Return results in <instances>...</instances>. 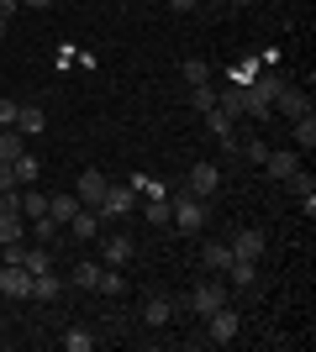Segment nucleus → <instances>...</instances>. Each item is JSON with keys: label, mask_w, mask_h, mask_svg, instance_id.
Here are the masks:
<instances>
[{"label": "nucleus", "mask_w": 316, "mask_h": 352, "mask_svg": "<svg viewBox=\"0 0 316 352\" xmlns=\"http://www.w3.org/2000/svg\"><path fill=\"white\" fill-rule=\"evenodd\" d=\"M132 184H137V179H132ZM137 190L148 195V206H143V216H148L153 226H169V210H174V200H164V195H158V190H148V184H137Z\"/></svg>", "instance_id": "nucleus-15"}, {"label": "nucleus", "mask_w": 316, "mask_h": 352, "mask_svg": "<svg viewBox=\"0 0 316 352\" xmlns=\"http://www.w3.org/2000/svg\"><path fill=\"white\" fill-rule=\"evenodd\" d=\"M105 190H111V179L101 174V168H85V174H79V184H74V195H79V206H101L105 200Z\"/></svg>", "instance_id": "nucleus-7"}, {"label": "nucleus", "mask_w": 316, "mask_h": 352, "mask_svg": "<svg viewBox=\"0 0 316 352\" xmlns=\"http://www.w3.org/2000/svg\"><path fill=\"white\" fill-rule=\"evenodd\" d=\"M295 168H301V153H290V147H285V153H264V174L280 179V184H285Z\"/></svg>", "instance_id": "nucleus-12"}, {"label": "nucleus", "mask_w": 316, "mask_h": 352, "mask_svg": "<svg viewBox=\"0 0 316 352\" xmlns=\"http://www.w3.org/2000/svg\"><path fill=\"white\" fill-rule=\"evenodd\" d=\"M206 200H196V195H180V206L169 210V221H174V226H180V232H200V226H206Z\"/></svg>", "instance_id": "nucleus-6"}, {"label": "nucleus", "mask_w": 316, "mask_h": 352, "mask_svg": "<svg viewBox=\"0 0 316 352\" xmlns=\"http://www.w3.org/2000/svg\"><path fill=\"white\" fill-rule=\"evenodd\" d=\"M74 210H79V195H53V200H48L53 226H69V221H74Z\"/></svg>", "instance_id": "nucleus-21"}, {"label": "nucleus", "mask_w": 316, "mask_h": 352, "mask_svg": "<svg viewBox=\"0 0 316 352\" xmlns=\"http://www.w3.org/2000/svg\"><path fill=\"white\" fill-rule=\"evenodd\" d=\"M27 153V137L16 132V126H0V163H16Z\"/></svg>", "instance_id": "nucleus-22"}, {"label": "nucleus", "mask_w": 316, "mask_h": 352, "mask_svg": "<svg viewBox=\"0 0 316 352\" xmlns=\"http://www.w3.org/2000/svg\"><path fill=\"white\" fill-rule=\"evenodd\" d=\"M0 294H11V300H32V274L21 263H6V268H0Z\"/></svg>", "instance_id": "nucleus-8"}, {"label": "nucleus", "mask_w": 316, "mask_h": 352, "mask_svg": "<svg viewBox=\"0 0 316 352\" xmlns=\"http://www.w3.org/2000/svg\"><path fill=\"white\" fill-rule=\"evenodd\" d=\"M222 279H227V289L248 294V289H258V263H253V258H232V268H227Z\"/></svg>", "instance_id": "nucleus-9"}, {"label": "nucleus", "mask_w": 316, "mask_h": 352, "mask_svg": "<svg viewBox=\"0 0 316 352\" xmlns=\"http://www.w3.org/2000/svg\"><path fill=\"white\" fill-rule=\"evenodd\" d=\"M95 279H101V263H79L74 268V284H79V289H95Z\"/></svg>", "instance_id": "nucleus-32"}, {"label": "nucleus", "mask_w": 316, "mask_h": 352, "mask_svg": "<svg viewBox=\"0 0 316 352\" xmlns=\"http://www.w3.org/2000/svg\"><path fill=\"white\" fill-rule=\"evenodd\" d=\"M180 74H185V85H211V63L206 58H185Z\"/></svg>", "instance_id": "nucleus-28"}, {"label": "nucleus", "mask_w": 316, "mask_h": 352, "mask_svg": "<svg viewBox=\"0 0 316 352\" xmlns=\"http://www.w3.org/2000/svg\"><path fill=\"white\" fill-rule=\"evenodd\" d=\"M274 111L295 121V116H301V111H311V95H301V89H295V85H285V89H280V95H274Z\"/></svg>", "instance_id": "nucleus-13"}, {"label": "nucleus", "mask_w": 316, "mask_h": 352, "mask_svg": "<svg viewBox=\"0 0 316 352\" xmlns=\"http://www.w3.org/2000/svg\"><path fill=\"white\" fill-rule=\"evenodd\" d=\"M290 132H295V147L311 153V147H316V116H311V111H301V116L290 121Z\"/></svg>", "instance_id": "nucleus-23"}, {"label": "nucleus", "mask_w": 316, "mask_h": 352, "mask_svg": "<svg viewBox=\"0 0 316 352\" xmlns=\"http://www.w3.org/2000/svg\"><path fill=\"white\" fill-rule=\"evenodd\" d=\"M21 216H27V221L48 216V195L37 190V184H27V190H21Z\"/></svg>", "instance_id": "nucleus-24"}, {"label": "nucleus", "mask_w": 316, "mask_h": 352, "mask_svg": "<svg viewBox=\"0 0 316 352\" xmlns=\"http://www.w3.org/2000/svg\"><path fill=\"white\" fill-rule=\"evenodd\" d=\"M132 210H137V184H111L105 200L95 206V216L101 221H121V216H132Z\"/></svg>", "instance_id": "nucleus-3"}, {"label": "nucleus", "mask_w": 316, "mask_h": 352, "mask_svg": "<svg viewBox=\"0 0 316 352\" xmlns=\"http://www.w3.org/2000/svg\"><path fill=\"white\" fill-rule=\"evenodd\" d=\"M95 289H101V294H127V284H121V274H116V268H101Z\"/></svg>", "instance_id": "nucleus-31"}, {"label": "nucleus", "mask_w": 316, "mask_h": 352, "mask_svg": "<svg viewBox=\"0 0 316 352\" xmlns=\"http://www.w3.org/2000/svg\"><path fill=\"white\" fill-rule=\"evenodd\" d=\"M101 258H105V268H121L127 258H132V236H105V242H101Z\"/></svg>", "instance_id": "nucleus-19"}, {"label": "nucleus", "mask_w": 316, "mask_h": 352, "mask_svg": "<svg viewBox=\"0 0 316 352\" xmlns=\"http://www.w3.org/2000/svg\"><path fill=\"white\" fill-rule=\"evenodd\" d=\"M227 248H232V258H253V263H258V258H264V232H258V226H242Z\"/></svg>", "instance_id": "nucleus-11"}, {"label": "nucleus", "mask_w": 316, "mask_h": 352, "mask_svg": "<svg viewBox=\"0 0 316 352\" xmlns=\"http://www.w3.org/2000/svg\"><path fill=\"white\" fill-rule=\"evenodd\" d=\"M6 32H11V21H6V16H0V43H6Z\"/></svg>", "instance_id": "nucleus-36"}, {"label": "nucleus", "mask_w": 316, "mask_h": 352, "mask_svg": "<svg viewBox=\"0 0 316 352\" xmlns=\"http://www.w3.org/2000/svg\"><path fill=\"white\" fill-rule=\"evenodd\" d=\"M11 174H16V184H21V190H27V184H37V174H43V163L32 158V153H21V158L11 163Z\"/></svg>", "instance_id": "nucleus-25"}, {"label": "nucleus", "mask_w": 316, "mask_h": 352, "mask_svg": "<svg viewBox=\"0 0 316 352\" xmlns=\"http://www.w3.org/2000/svg\"><path fill=\"white\" fill-rule=\"evenodd\" d=\"M164 6H169V11H196L200 0H164Z\"/></svg>", "instance_id": "nucleus-34"}, {"label": "nucleus", "mask_w": 316, "mask_h": 352, "mask_svg": "<svg viewBox=\"0 0 316 352\" xmlns=\"http://www.w3.org/2000/svg\"><path fill=\"white\" fill-rule=\"evenodd\" d=\"M216 190H222V168H216V163H196V168L185 174V195H196V200H211Z\"/></svg>", "instance_id": "nucleus-4"}, {"label": "nucleus", "mask_w": 316, "mask_h": 352, "mask_svg": "<svg viewBox=\"0 0 316 352\" xmlns=\"http://www.w3.org/2000/svg\"><path fill=\"white\" fill-rule=\"evenodd\" d=\"M95 232H101V216H95L90 206H79V210H74V221H69V236H74V242H90Z\"/></svg>", "instance_id": "nucleus-17"}, {"label": "nucleus", "mask_w": 316, "mask_h": 352, "mask_svg": "<svg viewBox=\"0 0 316 352\" xmlns=\"http://www.w3.org/2000/svg\"><path fill=\"white\" fill-rule=\"evenodd\" d=\"M190 105H196L200 116H206V111H216V85H190Z\"/></svg>", "instance_id": "nucleus-29"}, {"label": "nucleus", "mask_w": 316, "mask_h": 352, "mask_svg": "<svg viewBox=\"0 0 316 352\" xmlns=\"http://www.w3.org/2000/svg\"><path fill=\"white\" fill-rule=\"evenodd\" d=\"M16 111H21L16 100H0V126H16Z\"/></svg>", "instance_id": "nucleus-33"}, {"label": "nucleus", "mask_w": 316, "mask_h": 352, "mask_svg": "<svg viewBox=\"0 0 316 352\" xmlns=\"http://www.w3.org/2000/svg\"><path fill=\"white\" fill-rule=\"evenodd\" d=\"M21 236H27V216H21V210H0V248H11V242H21Z\"/></svg>", "instance_id": "nucleus-16"}, {"label": "nucleus", "mask_w": 316, "mask_h": 352, "mask_svg": "<svg viewBox=\"0 0 316 352\" xmlns=\"http://www.w3.org/2000/svg\"><path fill=\"white\" fill-rule=\"evenodd\" d=\"M280 89H285V79H280V74L253 79V85H248V116H253V121H269V116H274V95H280Z\"/></svg>", "instance_id": "nucleus-2"}, {"label": "nucleus", "mask_w": 316, "mask_h": 352, "mask_svg": "<svg viewBox=\"0 0 316 352\" xmlns=\"http://www.w3.org/2000/svg\"><path fill=\"white\" fill-rule=\"evenodd\" d=\"M63 347H69V352H90L95 331H90V326H69V331H63Z\"/></svg>", "instance_id": "nucleus-27"}, {"label": "nucleus", "mask_w": 316, "mask_h": 352, "mask_svg": "<svg viewBox=\"0 0 316 352\" xmlns=\"http://www.w3.org/2000/svg\"><path fill=\"white\" fill-rule=\"evenodd\" d=\"M238 326H242V316L232 305H222V310H211V316H206V337L216 342V347H227V342L238 337Z\"/></svg>", "instance_id": "nucleus-5"}, {"label": "nucleus", "mask_w": 316, "mask_h": 352, "mask_svg": "<svg viewBox=\"0 0 316 352\" xmlns=\"http://www.w3.org/2000/svg\"><path fill=\"white\" fill-rule=\"evenodd\" d=\"M216 111H227L232 121L248 116V85H222L216 89Z\"/></svg>", "instance_id": "nucleus-10"}, {"label": "nucleus", "mask_w": 316, "mask_h": 352, "mask_svg": "<svg viewBox=\"0 0 316 352\" xmlns=\"http://www.w3.org/2000/svg\"><path fill=\"white\" fill-rule=\"evenodd\" d=\"M238 6H248V0H238Z\"/></svg>", "instance_id": "nucleus-38"}, {"label": "nucleus", "mask_w": 316, "mask_h": 352, "mask_svg": "<svg viewBox=\"0 0 316 352\" xmlns=\"http://www.w3.org/2000/svg\"><path fill=\"white\" fill-rule=\"evenodd\" d=\"M200 263H206V274H227V268H232V248H227V242H206V248H200Z\"/></svg>", "instance_id": "nucleus-18"}, {"label": "nucleus", "mask_w": 316, "mask_h": 352, "mask_svg": "<svg viewBox=\"0 0 316 352\" xmlns=\"http://www.w3.org/2000/svg\"><path fill=\"white\" fill-rule=\"evenodd\" d=\"M43 126H48L43 105H21V111H16V132H21V137H37Z\"/></svg>", "instance_id": "nucleus-20"}, {"label": "nucleus", "mask_w": 316, "mask_h": 352, "mask_svg": "<svg viewBox=\"0 0 316 352\" xmlns=\"http://www.w3.org/2000/svg\"><path fill=\"white\" fill-rule=\"evenodd\" d=\"M21 6H53V0H21Z\"/></svg>", "instance_id": "nucleus-37"}, {"label": "nucleus", "mask_w": 316, "mask_h": 352, "mask_svg": "<svg viewBox=\"0 0 316 352\" xmlns=\"http://www.w3.org/2000/svg\"><path fill=\"white\" fill-rule=\"evenodd\" d=\"M169 321H174V300H169V294H153L148 305H143V326L158 331V326H169Z\"/></svg>", "instance_id": "nucleus-14"}, {"label": "nucleus", "mask_w": 316, "mask_h": 352, "mask_svg": "<svg viewBox=\"0 0 316 352\" xmlns=\"http://www.w3.org/2000/svg\"><path fill=\"white\" fill-rule=\"evenodd\" d=\"M16 6H21V0H0V16L11 21V16H16Z\"/></svg>", "instance_id": "nucleus-35"}, {"label": "nucleus", "mask_w": 316, "mask_h": 352, "mask_svg": "<svg viewBox=\"0 0 316 352\" xmlns=\"http://www.w3.org/2000/svg\"><path fill=\"white\" fill-rule=\"evenodd\" d=\"M285 184H290V195H295V200H306V195H316V179L306 174V168H295V174H290Z\"/></svg>", "instance_id": "nucleus-30"}, {"label": "nucleus", "mask_w": 316, "mask_h": 352, "mask_svg": "<svg viewBox=\"0 0 316 352\" xmlns=\"http://www.w3.org/2000/svg\"><path fill=\"white\" fill-rule=\"evenodd\" d=\"M59 274H53V268H48V274H32V300H59Z\"/></svg>", "instance_id": "nucleus-26"}, {"label": "nucleus", "mask_w": 316, "mask_h": 352, "mask_svg": "<svg viewBox=\"0 0 316 352\" xmlns=\"http://www.w3.org/2000/svg\"><path fill=\"white\" fill-rule=\"evenodd\" d=\"M227 294H232V289H227V279H222V274H211V279H206V284H196V289L185 294V300H174V310L185 305V310H196L200 321H206L211 310H222V305H227Z\"/></svg>", "instance_id": "nucleus-1"}]
</instances>
